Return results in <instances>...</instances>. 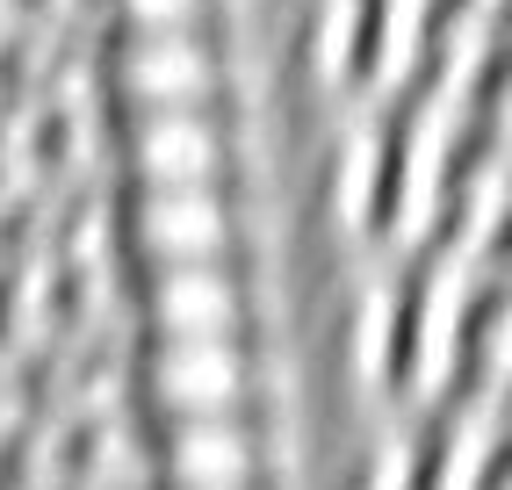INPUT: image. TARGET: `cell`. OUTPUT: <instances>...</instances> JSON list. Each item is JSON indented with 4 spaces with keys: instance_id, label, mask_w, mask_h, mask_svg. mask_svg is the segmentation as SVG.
Listing matches in <instances>:
<instances>
[{
    "instance_id": "cell-1",
    "label": "cell",
    "mask_w": 512,
    "mask_h": 490,
    "mask_svg": "<svg viewBox=\"0 0 512 490\" xmlns=\"http://www.w3.org/2000/svg\"><path fill=\"white\" fill-rule=\"evenodd\" d=\"M484 260L476 245L448 238L440 260L426 267L419 303L404 310V354H397V382L412 404H440L455 390V375L469 361V318H476V296H484Z\"/></svg>"
},
{
    "instance_id": "cell-15",
    "label": "cell",
    "mask_w": 512,
    "mask_h": 490,
    "mask_svg": "<svg viewBox=\"0 0 512 490\" xmlns=\"http://www.w3.org/2000/svg\"><path fill=\"white\" fill-rule=\"evenodd\" d=\"M202 8L210 0H123V15L138 29H202Z\"/></svg>"
},
{
    "instance_id": "cell-13",
    "label": "cell",
    "mask_w": 512,
    "mask_h": 490,
    "mask_svg": "<svg viewBox=\"0 0 512 490\" xmlns=\"http://www.w3.org/2000/svg\"><path fill=\"white\" fill-rule=\"evenodd\" d=\"M361 15H368V0H325L318 8V73L325 80H347L354 44H361Z\"/></svg>"
},
{
    "instance_id": "cell-8",
    "label": "cell",
    "mask_w": 512,
    "mask_h": 490,
    "mask_svg": "<svg viewBox=\"0 0 512 490\" xmlns=\"http://www.w3.org/2000/svg\"><path fill=\"white\" fill-rule=\"evenodd\" d=\"M159 469L174 490H246L260 469V440L246 418H174V433L159 447Z\"/></svg>"
},
{
    "instance_id": "cell-14",
    "label": "cell",
    "mask_w": 512,
    "mask_h": 490,
    "mask_svg": "<svg viewBox=\"0 0 512 490\" xmlns=\"http://www.w3.org/2000/svg\"><path fill=\"white\" fill-rule=\"evenodd\" d=\"M368 490H419V447L404 440V433H383V440H375Z\"/></svg>"
},
{
    "instance_id": "cell-10",
    "label": "cell",
    "mask_w": 512,
    "mask_h": 490,
    "mask_svg": "<svg viewBox=\"0 0 512 490\" xmlns=\"http://www.w3.org/2000/svg\"><path fill=\"white\" fill-rule=\"evenodd\" d=\"M397 339H404V310H397V282H361L354 296V390L383 397L397 390Z\"/></svg>"
},
{
    "instance_id": "cell-5",
    "label": "cell",
    "mask_w": 512,
    "mask_h": 490,
    "mask_svg": "<svg viewBox=\"0 0 512 490\" xmlns=\"http://www.w3.org/2000/svg\"><path fill=\"white\" fill-rule=\"evenodd\" d=\"M231 58L202 37V29H138L123 44V87L145 109H188V101H217Z\"/></svg>"
},
{
    "instance_id": "cell-9",
    "label": "cell",
    "mask_w": 512,
    "mask_h": 490,
    "mask_svg": "<svg viewBox=\"0 0 512 490\" xmlns=\"http://www.w3.org/2000/svg\"><path fill=\"white\" fill-rule=\"evenodd\" d=\"M491 462H498V397H469L440 426L433 454H419V490H491Z\"/></svg>"
},
{
    "instance_id": "cell-4",
    "label": "cell",
    "mask_w": 512,
    "mask_h": 490,
    "mask_svg": "<svg viewBox=\"0 0 512 490\" xmlns=\"http://www.w3.org/2000/svg\"><path fill=\"white\" fill-rule=\"evenodd\" d=\"M231 159V130L217 101H188V109H145L138 137H130V166L145 173V188H210Z\"/></svg>"
},
{
    "instance_id": "cell-2",
    "label": "cell",
    "mask_w": 512,
    "mask_h": 490,
    "mask_svg": "<svg viewBox=\"0 0 512 490\" xmlns=\"http://www.w3.org/2000/svg\"><path fill=\"white\" fill-rule=\"evenodd\" d=\"M145 390L174 418H231V411H246V397H253L246 332H231V339H159V354L145 361Z\"/></svg>"
},
{
    "instance_id": "cell-3",
    "label": "cell",
    "mask_w": 512,
    "mask_h": 490,
    "mask_svg": "<svg viewBox=\"0 0 512 490\" xmlns=\"http://www.w3.org/2000/svg\"><path fill=\"white\" fill-rule=\"evenodd\" d=\"M462 130V87L433 80V94L412 109V130H404V166H390V231L397 245H419L440 217V181H448V145Z\"/></svg>"
},
{
    "instance_id": "cell-12",
    "label": "cell",
    "mask_w": 512,
    "mask_h": 490,
    "mask_svg": "<svg viewBox=\"0 0 512 490\" xmlns=\"http://www.w3.org/2000/svg\"><path fill=\"white\" fill-rule=\"evenodd\" d=\"M426 8L433 0H375V87L412 80L419 65V37H426Z\"/></svg>"
},
{
    "instance_id": "cell-6",
    "label": "cell",
    "mask_w": 512,
    "mask_h": 490,
    "mask_svg": "<svg viewBox=\"0 0 512 490\" xmlns=\"http://www.w3.org/2000/svg\"><path fill=\"white\" fill-rule=\"evenodd\" d=\"M145 318L159 339H231V332H246V282L224 260L166 267L145 296Z\"/></svg>"
},
{
    "instance_id": "cell-11",
    "label": "cell",
    "mask_w": 512,
    "mask_h": 490,
    "mask_svg": "<svg viewBox=\"0 0 512 490\" xmlns=\"http://www.w3.org/2000/svg\"><path fill=\"white\" fill-rule=\"evenodd\" d=\"M332 195H339V217H347L354 231L383 217V123H375V116H361V123L347 130Z\"/></svg>"
},
{
    "instance_id": "cell-7",
    "label": "cell",
    "mask_w": 512,
    "mask_h": 490,
    "mask_svg": "<svg viewBox=\"0 0 512 490\" xmlns=\"http://www.w3.org/2000/svg\"><path fill=\"white\" fill-rule=\"evenodd\" d=\"M138 238H145L152 260L195 267V260H224L238 245V217H231V202L217 188H145Z\"/></svg>"
}]
</instances>
